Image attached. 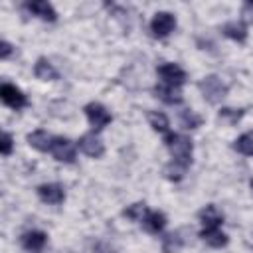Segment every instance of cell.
<instances>
[{"instance_id":"20","label":"cell","mask_w":253,"mask_h":253,"mask_svg":"<svg viewBox=\"0 0 253 253\" xmlns=\"http://www.w3.org/2000/svg\"><path fill=\"white\" fill-rule=\"evenodd\" d=\"M146 213H148V208H146L144 202L130 204L128 208L123 210V215H125L126 219H130V221H140V223H142V219L146 217Z\"/></svg>"},{"instance_id":"13","label":"cell","mask_w":253,"mask_h":253,"mask_svg":"<svg viewBox=\"0 0 253 253\" xmlns=\"http://www.w3.org/2000/svg\"><path fill=\"white\" fill-rule=\"evenodd\" d=\"M198 217L202 221V229H213V227H221L223 223V213L213 206V204H208L206 208H202L198 211Z\"/></svg>"},{"instance_id":"24","label":"cell","mask_w":253,"mask_h":253,"mask_svg":"<svg viewBox=\"0 0 253 253\" xmlns=\"http://www.w3.org/2000/svg\"><path fill=\"white\" fill-rule=\"evenodd\" d=\"M180 125H182L184 128L194 130V128H198V126L202 125V117H200L196 111H192V109H184V111L180 113Z\"/></svg>"},{"instance_id":"7","label":"cell","mask_w":253,"mask_h":253,"mask_svg":"<svg viewBox=\"0 0 253 253\" xmlns=\"http://www.w3.org/2000/svg\"><path fill=\"white\" fill-rule=\"evenodd\" d=\"M0 99H2V103L6 107H10L14 111H20V109H24L28 105V97L16 85H12V83H2V87H0Z\"/></svg>"},{"instance_id":"5","label":"cell","mask_w":253,"mask_h":253,"mask_svg":"<svg viewBox=\"0 0 253 253\" xmlns=\"http://www.w3.org/2000/svg\"><path fill=\"white\" fill-rule=\"evenodd\" d=\"M176 28V16L170 12H156L150 20V32L154 38H166Z\"/></svg>"},{"instance_id":"18","label":"cell","mask_w":253,"mask_h":253,"mask_svg":"<svg viewBox=\"0 0 253 253\" xmlns=\"http://www.w3.org/2000/svg\"><path fill=\"white\" fill-rule=\"evenodd\" d=\"M166 223H168V219L162 211H148L146 217L142 219V227L148 233H160L166 227Z\"/></svg>"},{"instance_id":"9","label":"cell","mask_w":253,"mask_h":253,"mask_svg":"<svg viewBox=\"0 0 253 253\" xmlns=\"http://www.w3.org/2000/svg\"><path fill=\"white\" fill-rule=\"evenodd\" d=\"M38 196L43 204H49V206H59L65 202V190L61 184H42L38 186Z\"/></svg>"},{"instance_id":"26","label":"cell","mask_w":253,"mask_h":253,"mask_svg":"<svg viewBox=\"0 0 253 253\" xmlns=\"http://www.w3.org/2000/svg\"><path fill=\"white\" fill-rule=\"evenodd\" d=\"M12 148H14V138L10 132H2V142H0V152L2 156H10L12 154Z\"/></svg>"},{"instance_id":"1","label":"cell","mask_w":253,"mask_h":253,"mask_svg":"<svg viewBox=\"0 0 253 253\" xmlns=\"http://www.w3.org/2000/svg\"><path fill=\"white\" fill-rule=\"evenodd\" d=\"M164 144L172 156V162L188 168L192 164V152H194V144L186 134H178V132H168L164 136Z\"/></svg>"},{"instance_id":"14","label":"cell","mask_w":253,"mask_h":253,"mask_svg":"<svg viewBox=\"0 0 253 253\" xmlns=\"http://www.w3.org/2000/svg\"><path fill=\"white\" fill-rule=\"evenodd\" d=\"M221 34L237 43H243L247 40V24L243 20H231L227 24H223L221 28Z\"/></svg>"},{"instance_id":"28","label":"cell","mask_w":253,"mask_h":253,"mask_svg":"<svg viewBox=\"0 0 253 253\" xmlns=\"http://www.w3.org/2000/svg\"><path fill=\"white\" fill-rule=\"evenodd\" d=\"M12 51H14V47H12V43H8L6 40L0 43V57L2 59H8L10 55H12Z\"/></svg>"},{"instance_id":"2","label":"cell","mask_w":253,"mask_h":253,"mask_svg":"<svg viewBox=\"0 0 253 253\" xmlns=\"http://www.w3.org/2000/svg\"><path fill=\"white\" fill-rule=\"evenodd\" d=\"M198 89L202 91L204 99L211 105H217L225 95H227V85L217 77V75H208L198 83Z\"/></svg>"},{"instance_id":"22","label":"cell","mask_w":253,"mask_h":253,"mask_svg":"<svg viewBox=\"0 0 253 253\" xmlns=\"http://www.w3.org/2000/svg\"><path fill=\"white\" fill-rule=\"evenodd\" d=\"M243 115H245L243 109L223 107V109H219V113H217V121H221V123H225V125H237V123L243 119Z\"/></svg>"},{"instance_id":"12","label":"cell","mask_w":253,"mask_h":253,"mask_svg":"<svg viewBox=\"0 0 253 253\" xmlns=\"http://www.w3.org/2000/svg\"><path fill=\"white\" fill-rule=\"evenodd\" d=\"M152 91H154V95H156L162 103H166V105H180V103L184 101L182 89H180V87H176V85L160 83V85H156Z\"/></svg>"},{"instance_id":"4","label":"cell","mask_w":253,"mask_h":253,"mask_svg":"<svg viewBox=\"0 0 253 253\" xmlns=\"http://www.w3.org/2000/svg\"><path fill=\"white\" fill-rule=\"evenodd\" d=\"M51 156L57 160V162H65V164H71L75 162V144L67 138V136H53V142H51V148H49Z\"/></svg>"},{"instance_id":"21","label":"cell","mask_w":253,"mask_h":253,"mask_svg":"<svg viewBox=\"0 0 253 253\" xmlns=\"http://www.w3.org/2000/svg\"><path fill=\"white\" fill-rule=\"evenodd\" d=\"M233 150L243 156H253V132H243L233 140Z\"/></svg>"},{"instance_id":"16","label":"cell","mask_w":253,"mask_h":253,"mask_svg":"<svg viewBox=\"0 0 253 253\" xmlns=\"http://www.w3.org/2000/svg\"><path fill=\"white\" fill-rule=\"evenodd\" d=\"M26 140H28V144H30L32 148H36V150H40V152H47V150L51 148L53 136H51L47 130H42V128H38V130L30 132V134L26 136Z\"/></svg>"},{"instance_id":"8","label":"cell","mask_w":253,"mask_h":253,"mask_svg":"<svg viewBox=\"0 0 253 253\" xmlns=\"http://www.w3.org/2000/svg\"><path fill=\"white\" fill-rule=\"evenodd\" d=\"M77 146H79V150H81L85 156H89V158H101V156L105 154V144H103V140H101L95 132H87V134L79 136Z\"/></svg>"},{"instance_id":"10","label":"cell","mask_w":253,"mask_h":253,"mask_svg":"<svg viewBox=\"0 0 253 253\" xmlns=\"http://www.w3.org/2000/svg\"><path fill=\"white\" fill-rule=\"evenodd\" d=\"M47 243V233L40 231V229H32V231H26L22 233L20 237V245L28 251V253H42L43 247Z\"/></svg>"},{"instance_id":"15","label":"cell","mask_w":253,"mask_h":253,"mask_svg":"<svg viewBox=\"0 0 253 253\" xmlns=\"http://www.w3.org/2000/svg\"><path fill=\"white\" fill-rule=\"evenodd\" d=\"M34 75L38 79H42V81H55V79H59L57 69L53 67V63L47 57H38V61L34 65Z\"/></svg>"},{"instance_id":"11","label":"cell","mask_w":253,"mask_h":253,"mask_svg":"<svg viewBox=\"0 0 253 253\" xmlns=\"http://www.w3.org/2000/svg\"><path fill=\"white\" fill-rule=\"evenodd\" d=\"M24 10L30 12V14L36 16V18L43 20V22H55V20H57V12H55V8H53L49 2H45V0L26 2V4H24Z\"/></svg>"},{"instance_id":"17","label":"cell","mask_w":253,"mask_h":253,"mask_svg":"<svg viewBox=\"0 0 253 253\" xmlns=\"http://www.w3.org/2000/svg\"><path fill=\"white\" fill-rule=\"evenodd\" d=\"M200 237L210 245V247H215V249H219V247H225L227 243H229V237L221 231V227H213V229H202L200 231Z\"/></svg>"},{"instance_id":"25","label":"cell","mask_w":253,"mask_h":253,"mask_svg":"<svg viewBox=\"0 0 253 253\" xmlns=\"http://www.w3.org/2000/svg\"><path fill=\"white\" fill-rule=\"evenodd\" d=\"M164 174H166L168 180H172V182H180V180L184 178V174H186V168L180 166V164H176V162H170V164H166Z\"/></svg>"},{"instance_id":"23","label":"cell","mask_w":253,"mask_h":253,"mask_svg":"<svg viewBox=\"0 0 253 253\" xmlns=\"http://www.w3.org/2000/svg\"><path fill=\"white\" fill-rule=\"evenodd\" d=\"M182 245H184V239L180 237L178 231L166 233V235L162 237V251H164V253H176Z\"/></svg>"},{"instance_id":"19","label":"cell","mask_w":253,"mask_h":253,"mask_svg":"<svg viewBox=\"0 0 253 253\" xmlns=\"http://www.w3.org/2000/svg\"><path fill=\"white\" fill-rule=\"evenodd\" d=\"M148 123L152 126V130L156 132H162V134H168L170 132V123H168V117L160 111H150L148 113Z\"/></svg>"},{"instance_id":"27","label":"cell","mask_w":253,"mask_h":253,"mask_svg":"<svg viewBox=\"0 0 253 253\" xmlns=\"http://www.w3.org/2000/svg\"><path fill=\"white\" fill-rule=\"evenodd\" d=\"M241 20L243 22H253V0H247L241 6Z\"/></svg>"},{"instance_id":"29","label":"cell","mask_w":253,"mask_h":253,"mask_svg":"<svg viewBox=\"0 0 253 253\" xmlns=\"http://www.w3.org/2000/svg\"><path fill=\"white\" fill-rule=\"evenodd\" d=\"M249 188H251V192H253V178L249 180Z\"/></svg>"},{"instance_id":"3","label":"cell","mask_w":253,"mask_h":253,"mask_svg":"<svg viewBox=\"0 0 253 253\" xmlns=\"http://www.w3.org/2000/svg\"><path fill=\"white\" fill-rule=\"evenodd\" d=\"M83 111H85V115H87V121H89L91 128H93V132L103 130V128L113 121V115L107 111V107L101 105V103H97V101L87 103V105L83 107Z\"/></svg>"},{"instance_id":"6","label":"cell","mask_w":253,"mask_h":253,"mask_svg":"<svg viewBox=\"0 0 253 253\" xmlns=\"http://www.w3.org/2000/svg\"><path fill=\"white\" fill-rule=\"evenodd\" d=\"M158 77L162 79V83H168V85H176V87H182L186 81H188V73L178 65V63H162L158 69H156Z\"/></svg>"}]
</instances>
